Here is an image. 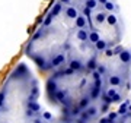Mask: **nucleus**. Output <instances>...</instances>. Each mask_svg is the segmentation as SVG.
Instances as JSON below:
<instances>
[{"mask_svg": "<svg viewBox=\"0 0 131 123\" xmlns=\"http://www.w3.org/2000/svg\"><path fill=\"white\" fill-rule=\"evenodd\" d=\"M60 3H63L64 6H70V5H73V0H58Z\"/></svg>", "mask_w": 131, "mask_h": 123, "instance_id": "nucleus-7", "label": "nucleus"}, {"mask_svg": "<svg viewBox=\"0 0 131 123\" xmlns=\"http://www.w3.org/2000/svg\"><path fill=\"white\" fill-rule=\"evenodd\" d=\"M63 9H64V5H63V3H60V2L57 0L56 3L52 5V9L50 10V13H51L52 16H56V18H57L60 13H63Z\"/></svg>", "mask_w": 131, "mask_h": 123, "instance_id": "nucleus-4", "label": "nucleus"}, {"mask_svg": "<svg viewBox=\"0 0 131 123\" xmlns=\"http://www.w3.org/2000/svg\"><path fill=\"white\" fill-rule=\"evenodd\" d=\"M63 13H64L66 19H69V21H74L80 12H79V9H77L76 6L70 5V6H64V9H63Z\"/></svg>", "mask_w": 131, "mask_h": 123, "instance_id": "nucleus-1", "label": "nucleus"}, {"mask_svg": "<svg viewBox=\"0 0 131 123\" xmlns=\"http://www.w3.org/2000/svg\"><path fill=\"white\" fill-rule=\"evenodd\" d=\"M73 27L74 28H89V24H88V18L86 16H83L82 13L77 15V18L73 21Z\"/></svg>", "mask_w": 131, "mask_h": 123, "instance_id": "nucleus-2", "label": "nucleus"}, {"mask_svg": "<svg viewBox=\"0 0 131 123\" xmlns=\"http://www.w3.org/2000/svg\"><path fill=\"white\" fill-rule=\"evenodd\" d=\"M83 6H86V7L90 9V10H95L96 7H98V2H96V0H84Z\"/></svg>", "mask_w": 131, "mask_h": 123, "instance_id": "nucleus-6", "label": "nucleus"}, {"mask_svg": "<svg viewBox=\"0 0 131 123\" xmlns=\"http://www.w3.org/2000/svg\"><path fill=\"white\" fill-rule=\"evenodd\" d=\"M102 9L106 12V13H111V12H118V6L114 3L112 0H108L102 5Z\"/></svg>", "mask_w": 131, "mask_h": 123, "instance_id": "nucleus-3", "label": "nucleus"}, {"mask_svg": "<svg viewBox=\"0 0 131 123\" xmlns=\"http://www.w3.org/2000/svg\"><path fill=\"white\" fill-rule=\"evenodd\" d=\"M130 84H131V76H130ZM130 91H131V88H130ZM130 101H131V100H130Z\"/></svg>", "mask_w": 131, "mask_h": 123, "instance_id": "nucleus-8", "label": "nucleus"}, {"mask_svg": "<svg viewBox=\"0 0 131 123\" xmlns=\"http://www.w3.org/2000/svg\"><path fill=\"white\" fill-rule=\"evenodd\" d=\"M56 16H52L51 13H48L47 16H45V19H44V21H42V24H41V27H45V28H47V27H51L52 24H54V22H56Z\"/></svg>", "mask_w": 131, "mask_h": 123, "instance_id": "nucleus-5", "label": "nucleus"}]
</instances>
